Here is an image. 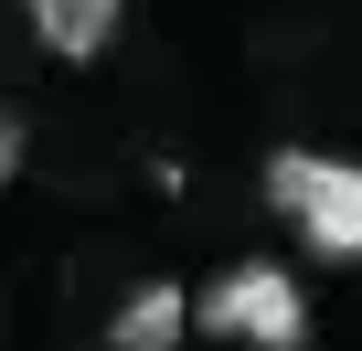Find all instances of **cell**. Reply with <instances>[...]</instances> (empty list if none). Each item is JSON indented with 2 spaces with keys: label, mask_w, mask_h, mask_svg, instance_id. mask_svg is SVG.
<instances>
[{
  "label": "cell",
  "mask_w": 362,
  "mask_h": 351,
  "mask_svg": "<svg viewBox=\"0 0 362 351\" xmlns=\"http://www.w3.org/2000/svg\"><path fill=\"white\" fill-rule=\"evenodd\" d=\"M117 11H128V0H33V32H43V54L86 64V54L117 43Z\"/></svg>",
  "instance_id": "3957f363"
},
{
  "label": "cell",
  "mask_w": 362,
  "mask_h": 351,
  "mask_svg": "<svg viewBox=\"0 0 362 351\" xmlns=\"http://www.w3.org/2000/svg\"><path fill=\"white\" fill-rule=\"evenodd\" d=\"M267 203L309 234V256H362V160L277 149L267 160Z\"/></svg>",
  "instance_id": "7a4b0ae2"
},
{
  "label": "cell",
  "mask_w": 362,
  "mask_h": 351,
  "mask_svg": "<svg viewBox=\"0 0 362 351\" xmlns=\"http://www.w3.org/2000/svg\"><path fill=\"white\" fill-rule=\"evenodd\" d=\"M192 330L245 340V351H298V340H309V298H298V277H288V266L245 256V266H224V277L192 298Z\"/></svg>",
  "instance_id": "6da1fadb"
},
{
  "label": "cell",
  "mask_w": 362,
  "mask_h": 351,
  "mask_svg": "<svg viewBox=\"0 0 362 351\" xmlns=\"http://www.w3.org/2000/svg\"><path fill=\"white\" fill-rule=\"evenodd\" d=\"M11 170H22V128L0 117V182H11Z\"/></svg>",
  "instance_id": "5b68a950"
},
{
  "label": "cell",
  "mask_w": 362,
  "mask_h": 351,
  "mask_svg": "<svg viewBox=\"0 0 362 351\" xmlns=\"http://www.w3.org/2000/svg\"><path fill=\"white\" fill-rule=\"evenodd\" d=\"M181 330H192V298H181V287H139V298L107 319L117 351H181Z\"/></svg>",
  "instance_id": "277c9868"
}]
</instances>
